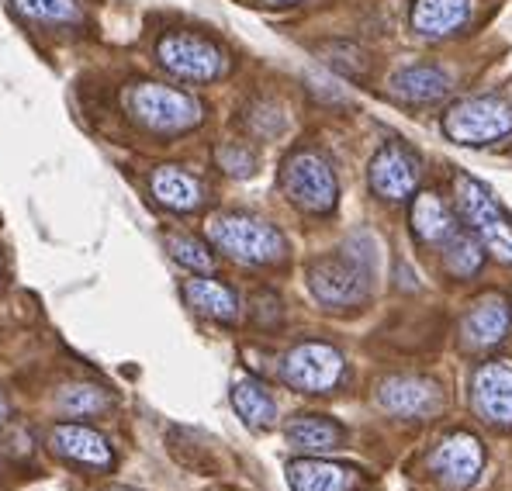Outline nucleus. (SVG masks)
Segmentation results:
<instances>
[{
    "label": "nucleus",
    "mask_w": 512,
    "mask_h": 491,
    "mask_svg": "<svg viewBox=\"0 0 512 491\" xmlns=\"http://www.w3.org/2000/svg\"><path fill=\"white\" fill-rule=\"evenodd\" d=\"M21 18L42 21V25H70L80 21V4L77 0H14Z\"/></svg>",
    "instance_id": "obj_24"
},
{
    "label": "nucleus",
    "mask_w": 512,
    "mask_h": 491,
    "mask_svg": "<svg viewBox=\"0 0 512 491\" xmlns=\"http://www.w3.org/2000/svg\"><path fill=\"white\" fill-rule=\"evenodd\" d=\"M443 263L454 277H474L485 263V246L474 239V232L454 229L443 239Z\"/></svg>",
    "instance_id": "obj_23"
},
{
    "label": "nucleus",
    "mask_w": 512,
    "mask_h": 491,
    "mask_svg": "<svg viewBox=\"0 0 512 491\" xmlns=\"http://www.w3.org/2000/svg\"><path fill=\"white\" fill-rule=\"evenodd\" d=\"M281 377L305 395H326L343 377V353L329 343H301L284 357Z\"/></svg>",
    "instance_id": "obj_8"
},
{
    "label": "nucleus",
    "mask_w": 512,
    "mask_h": 491,
    "mask_svg": "<svg viewBox=\"0 0 512 491\" xmlns=\"http://www.w3.org/2000/svg\"><path fill=\"white\" fill-rule=\"evenodd\" d=\"M281 4H291V0H281Z\"/></svg>",
    "instance_id": "obj_29"
},
{
    "label": "nucleus",
    "mask_w": 512,
    "mask_h": 491,
    "mask_svg": "<svg viewBox=\"0 0 512 491\" xmlns=\"http://www.w3.org/2000/svg\"><path fill=\"white\" fill-rule=\"evenodd\" d=\"M149 187H153V198L160 201L163 208L180 211V215L198 211L205 205V187H201L191 173L180 170V166H160V170L153 173V180H149Z\"/></svg>",
    "instance_id": "obj_16"
},
{
    "label": "nucleus",
    "mask_w": 512,
    "mask_h": 491,
    "mask_svg": "<svg viewBox=\"0 0 512 491\" xmlns=\"http://www.w3.org/2000/svg\"><path fill=\"white\" fill-rule=\"evenodd\" d=\"M208 239L215 249H222L225 256L250 267H267V263H281L288 253L284 236L270 222L253 215H215L205 225Z\"/></svg>",
    "instance_id": "obj_1"
},
{
    "label": "nucleus",
    "mask_w": 512,
    "mask_h": 491,
    "mask_svg": "<svg viewBox=\"0 0 512 491\" xmlns=\"http://www.w3.org/2000/svg\"><path fill=\"white\" fill-rule=\"evenodd\" d=\"M291 491H346L353 485V471L343 464H329V460H291L288 464Z\"/></svg>",
    "instance_id": "obj_17"
},
{
    "label": "nucleus",
    "mask_w": 512,
    "mask_h": 491,
    "mask_svg": "<svg viewBox=\"0 0 512 491\" xmlns=\"http://www.w3.org/2000/svg\"><path fill=\"white\" fill-rule=\"evenodd\" d=\"M232 409L239 412V419L250 429H270L277 419L274 398H270V391L263 388L260 381H253V377H246V381H239L236 388H232Z\"/></svg>",
    "instance_id": "obj_22"
},
{
    "label": "nucleus",
    "mask_w": 512,
    "mask_h": 491,
    "mask_svg": "<svg viewBox=\"0 0 512 491\" xmlns=\"http://www.w3.org/2000/svg\"><path fill=\"white\" fill-rule=\"evenodd\" d=\"M49 447L66 460H77L84 467H111V443L104 440L97 429L77 426V422H63L52 429Z\"/></svg>",
    "instance_id": "obj_14"
},
{
    "label": "nucleus",
    "mask_w": 512,
    "mask_h": 491,
    "mask_svg": "<svg viewBox=\"0 0 512 491\" xmlns=\"http://www.w3.org/2000/svg\"><path fill=\"white\" fill-rule=\"evenodd\" d=\"M56 405L66 415H97V412L108 409L111 402L101 388H94V384H70V388L59 391Z\"/></svg>",
    "instance_id": "obj_25"
},
{
    "label": "nucleus",
    "mask_w": 512,
    "mask_h": 491,
    "mask_svg": "<svg viewBox=\"0 0 512 491\" xmlns=\"http://www.w3.org/2000/svg\"><path fill=\"white\" fill-rule=\"evenodd\" d=\"M447 139L461 146H488L512 135V104L502 97H464L443 115Z\"/></svg>",
    "instance_id": "obj_5"
},
{
    "label": "nucleus",
    "mask_w": 512,
    "mask_h": 491,
    "mask_svg": "<svg viewBox=\"0 0 512 491\" xmlns=\"http://www.w3.org/2000/svg\"><path fill=\"white\" fill-rule=\"evenodd\" d=\"M284 436H288L291 447L305 453H329L343 443V429L326 415H298V419L288 422Z\"/></svg>",
    "instance_id": "obj_20"
},
{
    "label": "nucleus",
    "mask_w": 512,
    "mask_h": 491,
    "mask_svg": "<svg viewBox=\"0 0 512 491\" xmlns=\"http://www.w3.org/2000/svg\"><path fill=\"white\" fill-rule=\"evenodd\" d=\"M281 187L288 201L308 215H329L340 201V184H336L333 166L326 156L312 153V149H298L281 166Z\"/></svg>",
    "instance_id": "obj_3"
},
{
    "label": "nucleus",
    "mask_w": 512,
    "mask_h": 491,
    "mask_svg": "<svg viewBox=\"0 0 512 491\" xmlns=\"http://www.w3.org/2000/svg\"><path fill=\"white\" fill-rule=\"evenodd\" d=\"M218 163H222V170H229L232 177H253L256 173V156L246 146H239V142H229V146L218 149Z\"/></svg>",
    "instance_id": "obj_27"
},
{
    "label": "nucleus",
    "mask_w": 512,
    "mask_h": 491,
    "mask_svg": "<svg viewBox=\"0 0 512 491\" xmlns=\"http://www.w3.org/2000/svg\"><path fill=\"white\" fill-rule=\"evenodd\" d=\"M7 415V402H4V395H0V419Z\"/></svg>",
    "instance_id": "obj_28"
},
{
    "label": "nucleus",
    "mask_w": 512,
    "mask_h": 491,
    "mask_svg": "<svg viewBox=\"0 0 512 491\" xmlns=\"http://www.w3.org/2000/svg\"><path fill=\"white\" fill-rule=\"evenodd\" d=\"M419 187V160L398 142H388L371 160V191L384 201H405Z\"/></svg>",
    "instance_id": "obj_11"
},
{
    "label": "nucleus",
    "mask_w": 512,
    "mask_h": 491,
    "mask_svg": "<svg viewBox=\"0 0 512 491\" xmlns=\"http://www.w3.org/2000/svg\"><path fill=\"white\" fill-rule=\"evenodd\" d=\"M115 491H125V488H115Z\"/></svg>",
    "instance_id": "obj_30"
},
{
    "label": "nucleus",
    "mask_w": 512,
    "mask_h": 491,
    "mask_svg": "<svg viewBox=\"0 0 512 491\" xmlns=\"http://www.w3.org/2000/svg\"><path fill=\"white\" fill-rule=\"evenodd\" d=\"M125 108L142 128L156 135H184L201 125V104L184 90L163 83H135L125 90Z\"/></svg>",
    "instance_id": "obj_2"
},
{
    "label": "nucleus",
    "mask_w": 512,
    "mask_h": 491,
    "mask_svg": "<svg viewBox=\"0 0 512 491\" xmlns=\"http://www.w3.org/2000/svg\"><path fill=\"white\" fill-rule=\"evenodd\" d=\"M167 249L170 256L180 263V267L194 270V274H212L215 270V256L201 239H191V236H167Z\"/></svg>",
    "instance_id": "obj_26"
},
{
    "label": "nucleus",
    "mask_w": 512,
    "mask_h": 491,
    "mask_svg": "<svg viewBox=\"0 0 512 491\" xmlns=\"http://www.w3.org/2000/svg\"><path fill=\"white\" fill-rule=\"evenodd\" d=\"M308 287L329 308H353L371 291V263L360 256H322L308 267Z\"/></svg>",
    "instance_id": "obj_6"
},
{
    "label": "nucleus",
    "mask_w": 512,
    "mask_h": 491,
    "mask_svg": "<svg viewBox=\"0 0 512 491\" xmlns=\"http://www.w3.org/2000/svg\"><path fill=\"white\" fill-rule=\"evenodd\" d=\"M485 464V447L474 433H450L447 440H440V447L429 453V471L440 485L461 491L471 488L474 478L481 474Z\"/></svg>",
    "instance_id": "obj_9"
},
{
    "label": "nucleus",
    "mask_w": 512,
    "mask_h": 491,
    "mask_svg": "<svg viewBox=\"0 0 512 491\" xmlns=\"http://www.w3.org/2000/svg\"><path fill=\"white\" fill-rule=\"evenodd\" d=\"M187 301H191L194 312L208 315V319L218 322H236L239 315V301L232 294V287H225L222 281H212V277H194L184 287Z\"/></svg>",
    "instance_id": "obj_21"
},
{
    "label": "nucleus",
    "mask_w": 512,
    "mask_h": 491,
    "mask_svg": "<svg viewBox=\"0 0 512 491\" xmlns=\"http://www.w3.org/2000/svg\"><path fill=\"white\" fill-rule=\"evenodd\" d=\"M378 402L391 415H402V419H429V415L443 409V391L433 381H426V377L398 374L381 381Z\"/></svg>",
    "instance_id": "obj_12"
},
{
    "label": "nucleus",
    "mask_w": 512,
    "mask_h": 491,
    "mask_svg": "<svg viewBox=\"0 0 512 491\" xmlns=\"http://www.w3.org/2000/svg\"><path fill=\"white\" fill-rule=\"evenodd\" d=\"M156 56H160V63L167 66L173 77L194 80V83H212L218 77H225V70H229V56H225L222 45L191 32H177L160 39Z\"/></svg>",
    "instance_id": "obj_7"
},
{
    "label": "nucleus",
    "mask_w": 512,
    "mask_h": 491,
    "mask_svg": "<svg viewBox=\"0 0 512 491\" xmlns=\"http://www.w3.org/2000/svg\"><path fill=\"white\" fill-rule=\"evenodd\" d=\"M391 90L395 97L409 104H433L440 97H447L450 90V77L436 66H405L391 77Z\"/></svg>",
    "instance_id": "obj_18"
},
{
    "label": "nucleus",
    "mask_w": 512,
    "mask_h": 491,
    "mask_svg": "<svg viewBox=\"0 0 512 491\" xmlns=\"http://www.w3.org/2000/svg\"><path fill=\"white\" fill-rule=\"evenodd\" d=\"M509 326H512V308L502 294H488L481 298L478 305L464 315V343L471 350H488V346H499L502 339L509 336Z\"/></svg>",
    "instance_id": "obj_13"
},
{
    "label": "nucleus",
    "mask_w": 512,
    "mask_h": 491,
    "mask_svg": "<svg viewBox=\"0 0 512 491\" xmlns=\"http://www.w3.org/2000/svg\"><path fill=\"white\" fill-rule=\"evenodd\" d=\"M409 222H412V232H416V239H419V243H426V246H443V239H447L450 232L457 229L450 208L443 205V198H436L433 191L416 194Z\"/></svg>",
    "instance_id": "obj_19"
},
{
    "label": "nucleus",
    "mask_w": 512,
    "mask_h": 491,
    "mask_svg": "<svg viewBox=\"0 0 512 491\" xmlns=\"http://www.w3.org/2000/svg\"><path fill=\"white\" fill-rule=\"evenodd\" d=\"M471 402L485 422L512 429V360H488L474 370Z\"/></svg>",
    "instance_id": "obj_10"
},
{
    "label": "nucleus",
    "mask_w": 512,
    "mask_h": 491,
    "mask_svg": "<svg viewBox=\"0 0 512 491\" xmlns=\"http://www.w3.org/2000/svg\"><path fill=\"white\" fill-rule=\"evenodd\" d=\"M454 198L461 218L471 225L474 239L502 263H512V222L506 218V211L495 205V198L478 184V180L457 173L454 177Z\"/></svg>",
    "instance_id": "obj_4"
},
{
    "label": "nucleus",
    "mask_w": 512,
    "mask_h": 491,
    "mask_svg": "<svg viewBox=\"0 0 512 491\" xmlns=\"http://www.w3.org/2000/svg\"><path fill=\"white\" fill-rule=\"evenodd\" d=\"M471 18V0H416L412 4V28L423 39H447L461 32Z\"/></svg>",
    "instance_id": "obj_15"
}]
</instances>
